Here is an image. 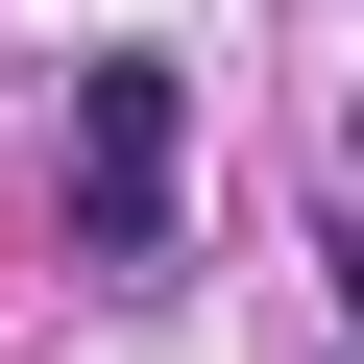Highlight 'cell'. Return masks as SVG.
I'll list each match as a JSON object with an SVG mask.
<instances>
[{"label": "cell", "instance_id": "cell-1", "mask_svg": "<svg viewBox=\"0 0 364 364\" xmlns=\"http://www.w3.org/2000/svg\"><path fill=\"white\" fill-rule=\"evenodd\" d=\"M170 243H195V73L170 49H73V267L170 291Z\"/></svg>", "mask_w": 364, "mask_h": 364}, {"label": "cell", "instance_id": "cell-2", "mask_svg": "<svg viewBox=\"0 0 364 364\" xmlns=\"http://www.w3.org/2000/svg\"><path fill=\"white\" fill-rule=\"evenodd\" d=\"M340 170H364V122H340Z\"/></svg>", "mask_w": 364, "mask_h": 364}]
</instances>
